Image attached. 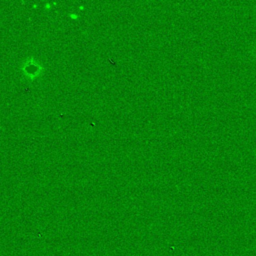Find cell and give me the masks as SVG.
<instances>
[{"label":"cell","instance_id":"1","mask_svg":"<svg viewBox=\"0 0 256 256\" xmlns=\"http://www.w3.org/2000/svg\"><path fill=\"white\" fill-rule=\"evenodd\" d=\"M42 69H43V67H42L40 64L37 63L34 58H31V59L28 60V62L22 67V71L27 78L34 79L38 77L39 74L41 73Z\"/></svg>","mask_w":256,"mask_h":256}]
</instances>
